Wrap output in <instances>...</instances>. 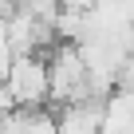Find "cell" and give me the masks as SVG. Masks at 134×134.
<instances>
[{
  "label": "cell",
  "instance_id": "cell-2",
  "mask_svg": "<svg viewBox=\"0 0 134 134\" xmlns=\"http://www.w3.org/2000/svg\"><path fill=\"white\" fill-rule=\"evenodd\" d=\"M55 114H59V134H103L107 99H83V103H67V107H59Z\"/></svg>",
  "mask_w": 134,
  "mask_h": 134
},
{
  "label": "cell",
  "instance_id": "cell-1",
  "mask_svg": "<svg viewBox=\"0 0 134 134\" xmlns=\"http://www.w3.org/2000/svg\"><path fill=\"white\" fill-rule=\"evenodd\" d=\"M8 95L24 110L51 107V63L47 55H12V71L4 79Z\"/></svg>",
  "mask_w": 134,
  "mask_h": 134
}]
</instances>
